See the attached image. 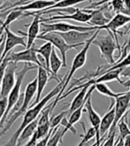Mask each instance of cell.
<instances>
[{
  "mask_svg": "<svg viewBox=\"0 0 130 146\" xmlns=\"http://www.w3.org/2000/svg\"><path fill=\"white\" fill-rule=\"evenodd\" d=\"M130 107V92H126L115 99V119L110 131L116 129L119 121L127 115Z\"/></svg>",
  "mask_w": 130,
  "mask_h": 146,
  "instance_id": "obj_11",
  "label": "cell"
},
{
  "mask_svg": "<svg viewBox=\"0 0 130 146\" xmlns=\"http://www.w3.org/2000/svg\"><path fill=\"white\" fill-rule=\"evenodd\" d=\"M5 0H1V3H2V4H3V3H4V2H5Z\"/></svg>",
  "mask_w": 130,
  "mask_h": 146,
  "instance_id": "obj_41",
  "label": "cell"
},
{
  "mask_svg": "<svg viewBox=\"0 0 130 146\" xmlns=\"http://www.w3.org/2000/svg\"><path fill=\"white\" fill-rule=\"evenodd\" d=\"M41 13H36L34 15V18L31 21V23L27 26L28 27V32L23 33L21 31H19L21 35H24L27 36V47L31 48L34 46L35 40L38 39V36H39V31L41 30Z\"/></svg>",
  "mask_w": 130,
  "mask_h": 146,
  "instance_id": "obj_14",
  "label": "cell"
},
{
  "mask_svg": "<svg viewBox=\"0 0 130 146\" xmlns=\"http://www.w3.org/2000/svg\"><path fill=\"white\" fill-rule=\"evenodd\" d=\"M92 13V18L89 21V24L94 27H102L106 25L107 23H110V19L109 17L105 16V14L103 13V9H97V10H91Z\"/></svg>",
  "mask_w": 130,
  "mask_h": 146,
  "instance_id": "obj_20",
  "label": "cell"
},
{
  "mask_svg": "<svg viewBox=\"0 0 130 146\" xmlns=\"http://www.w3.org/2000/svg\"><path fill=\"white\" fill-rule=\"evenodd\" d=\"M92 18L91 10L86 9H79L77 8L76 11L72 13H65L62 15H54L46 19L41 18V23H46V21H52L55 20H73L79 23H89Z\"/></svg>",
  "mask_w": 130,
  "mask_h": 146,
  "instance_id": "obj_13",
  "label": "cell"
},
{
  "mask_svg": "<svg viewBox=\"0 0 130 146\" xmlns=\"http://www.w3.org/2000/svg\"><path fill=\"white\" fill-rule=\"evenodd\" d=\"M17 70V63L10 62L5 70L2 76L1 82V91H0V97H8L13 87L15 85L16 78L15 72Z\"/></svg>",
  "mask_w": 130,
  "mask_h": 146,
  "instance_id": "obj_9",
  "label": "cell"
},
{
  "mask_svg": "<svg viewBox=\"0 0 130 146\" xmlns=\"http://www.w3.org/2000/svg\"><path fill=\"white\" fill-rule=\"evenodd\" d=\"M67 113H69V111H62L60 114L54 116L53 118L51 119V128H55L57 127H59L61 125L62 120L66 117Z\"/></svg>",
  "mask_w": 130,
  "mask_h": 146,
  "instance_id": "obj_29",
  "label": "cell"
},
{
  "mask_svg": "<svg viewBox=\"0 0 130 146\" xmlns=\"http://www.w3.org/2000/svg\"><path fill=\"white\" fill-rule=\"evenodd\" d=\"M128 51L130 52V34H129V36H128V40H127V43L126 44V46H125V47H124V50H123V54H122V56H121V59H119L118 62H120L122 59H124V58L128 54ZM116 63V62H115Z\"/></svg>",
  "mask_w": 130,
  "mask_h": 146,
  "instance_id": "obj_36",
  "label": "cell"
},
{
  "mask_svg": "<svg viewBox=\"0 0 130 146\" xmlns=\"http://www.w3.org/2000/svg\"><path fill=\"white\" fill-rule=\"evenodd\" d=\"M130 66V54H127L124 59H122L120 62H118L115 63L113 66H111L108 70H114V69H119V68H125Z\"/></svg>",
  "mask_w": 130,
  "mask_h": 146,
  "instance_id": "obj_30",
  "label": "cell"
},
{
  "mask_svg": "<svg viewBox=\"0 0 130 146\" xmlns=\"http://www.w3.org/2000/svg\"><path fill=\"white\" fill-rule=\"evenodd\" d=\"M91 146H96V143H93V145H91Z\"/></svg>",
  "mask_w": 130,
  "mask_h": 146,
  "instance_id": "obj_40",
  "label": "cell"
},
{
  "mask_svg": "<svg viewBox=\"0 0 130 146\" xmlns=\"http://www.w3.org/2000/svg\"><path fill=\"white\" fill-rule=\"evenodd\" d=\"M82 127H83V129L85 131V134L82 135H80L82 137V140H81V142L79 143L77 146H85L90 140L94 139V138H96V129L94 128L93 127H90L88 131H86V130H85V126H84L83 123H82Z\"/></svg>",
  "mask_w": 130,
  "mask_h": 146,
  "instance_id": "obj_26",
  "label": "cell"
},
{
  "mask_svg": "<svg viewBox=\"0 0 130 146\" xmlns=\"http://www.w3.org/2000/svg\"><path fill=\"white\" fill-rule=\"evenodd\" d=\"M84 1H88V0H62V1L55 3L54 5L48 7L46 10L57 9V8H69V7L73 6L78 3H82Z\"/></svg>",
  "mask_w": 130,
  "mask_h": 146,
  "instance_id": "obj_25",
  "label": "cell"
},
{
  "mask_svg": "<svg viewBox=\"0 0 130 146\" xmlns=\"http://www.w3.org/2000/svg\"><path fill=\"white\" fill-rule=\"evenodd\" d=\"M121 13L130 16V0H123V10Z\"/></svg>",
  "mask_w": 130,
  "mask_h": 146,
  "instance_id": "obj_35",
  "label": "cell"
},
{
  "mask_svg": "<svg viewBox=\"0 0 130 146\" xmlns=\"http://www.w3.org/2000/svg\"><path fill=\"white\" fill-rule=\"evenodd\" d=\"M38 39L45 40V41H48L50 43H52L53 46L60 51L64 68L67 67V53H68V51H70V49H77L79 47L78 46L69 45V44L63 39V38L60 35V33H58V32H48V33H45V34H40L38 36Z\"/></svg>",
  "mask_w": 130,
  "mask_h": 146,
  "instance_id": "obj_7",
  "label": "cell"
},
{
  "mask_svg": "<svg viewBox=\"0 0 130 146\" xmlns=\"http://www.w3.org/2000/svg\"><path fill=\"white\" fill-rule=\"evenodd\" d=\"M124 141L125 140L123 139V138H121L120 136H119L117 142H115L114 146H124Z\"/></svg>",
  "mask_w": 130,
  "mask_h": 146,
  "instance_id": "obj_37",
  "label": "cell"
},
{
  "mask_svg": "<svg viewBox=\"0 0 130 146\" xmlns=\"http://www.w3.org/2000/svg\"><path fill=\"white\" fill-rule=\"evenodd\" d=\"M96 90L98 93H100L101 94H103V96H105L107 97H110L111 99H116L117 97L122 96V94L126 93V92L115 93L105 83H97V84H96Z\"/></svg>",
  "mask_w": 130,
  "mask_h": 146,
  "instance_id": "obj_24",
  "label": "cell"
},
{
  "mask_svg": "<svg viewBox=\"0 0 130 146\" xmlns=\"http://www.w3.org/2000/svg\"><path fill=\"white\" fill-rule=\"evenodd\" d=\"M38 65H31V63L30 62H24L23 65V68L21 69L19 72L16 73V82L15 85L13 87L12 91L10 92L9 96H8V105H7V109H6V111L4 114V116L1 118V121H0V128H3L5 126V119L7 118V116L9 115V113L11 112V111L13 110V108L15 106V104L18 103V101L20 100L21 97V85H23V81L24 79V77L27 73L35 70V69H38Z\"/></svg>",
  "mask_w": 130,
  "mask_h": 146,
  "instance_id": "obj_2",
  "label": "cell"
},
{
  "mask_svg": "<svg viewBox=\"0 0 130 146\" xmlns=\"http://www.w3.org/2000/svg\"><path fill=\"white\" fill-rule=\"evenodd\" d=\"M38 118H39V117H38ZM38 118L37 119H35L33 122H31L30 125H28L23 130V132H21V134L19 136V139H18L16 146H20L21 143H23L25 142H28L32 137V135H34V133L36 132V131H37V128H38Z\"/></svg>",
  "mask_w": 130,
  "mask_h": 146,
  "instance_id": "obj_21",
  "label": "cell"
},
{
  "mask_svg": "<svg viewBox=\"0 0 130 146\" xmlns=\"http://www.w3.org/2000/svg\"><path fill=\"white\" fill-rule=\"evenodd\" d=\"M10 62H13L15 63L23 62H30V63H35L38 66H43L46 68V64H42V62L39 61L38 56L37 55L36 52V48L34 46L31 48H26L24 51H21V52H10L8 53L3 60H1V75L5 72V70ZM47 70V69H46Z\"/></svg>",
  "mask_w": 130,
  "mask_h": 146,
  "instance_id": "obj_4",
  "label": "cell"
},
{
  "mask_svg": "<svg viewBox=\"0 0 130 146\" xmlns=\"http://www.w3.org/2000/svg\"><path fill=\"white\" fill-rule=\"evenodd\" d=\"M99 30L97 27L89 26V27H82V26H77L73 24H70L63 21H58L54 23L51 21L50 23H41V34H45L48 32H68L70 31H96Z\"/></svg>",
  "mask_w": 130,
  "mask_h": 146,
  "instance_id": "obj_8",
  "label": "cell"
},
{
  "mask_svg": "<svg viewBox=\"0 0 130 146\" xmlns=\"http://www.w3.org/2000/svg\"><path fill=\"white\" fill-rule=\"evenodd\" d=\"M124 146H130V135H128L125 141H124Z\"/></svg>",
  "mask_w": 130,
  "mask_h": 146,
  "instance_id": "obj_38",
  "label": "cell"
},
{
  "mask_svg": "<svg viewBox=\"0 0 130 146\" xmlns=\"http://www.w3.org/2000/svg\"><path fill=\"white\" fill-rule=\"evenodd\" d=\"M37 90H38V78H35L31 82H30L26 86V88L24 91V97H23V105H21V107L20 108V110L12 114L9 117H7L5 123V126L1 129V132H0V135L1 136L4 135L7 131L10 129V127H12L13 124L21 116H23L27 112L33 97L37 94Z\"/></svg>",
  "mask_w": 130,
  "mask_h": 146,
  "instance_id": "obj_3",
  "label": "cell"
},
{
  "mask_svg": "<svg viewBox=\"0 0 130 146\" xmlns=\"http://www.w3.org/2000/svg\"><path fill=\"white\" fill-rule=\"evenodd\" d=\"M66 78H67V75L64 76V78H62L61 81L58 82V85H57L51 92L48 93L44 98H42L37 104L31 107V109L28 110L27 112L23 115V122H21V124L20 127L12 135L9 142L4 146H16L17 145L19 136L21 134V132H23V130L28 125H30L31 122H33L35 119H37L38 118V117L40 116V114H41V112L43 111V110H44V108L46 107V104L50 100H52L54 96H58V94H60L62 86H63V85L65 83V80H66Z\"/></svg>",
  "mask_w": 130,
  "mask_h": 146,
  "instance_id": "obj_1",
  "label": "cell"
},
{
  "mask_svg": "<svg viewBox=\"0 0 130 146\" xmlns=\"http://www.w3.org/2000/svg\"><path fill=\"white\" fill-rule=\"evenodd\" d=\"M8 12V15L6 16V19L5 21H2L1 23V31H4V29L6 28V27H9L10 24L13 21H17L19 18L23 17V15L24 14H27L25 11H21V10H19V9H15V8H13V9H10L7 11Z\"/></svg>",
  "mask_w": 130,
  "mask_h": 146,
  "instance_id": "obj_23",
  "label": "cell"
},
{
  "mask_svg": "<svg viewBox=\"0 0 130 146\" xmlns=\"http://www.w3.org/2000/svg\"><path fill=\"white\" fill-rule=\"evenodd\" d=\"M50 1H54V3H58L60 1H62V0H50Z\"/></svg>",
  "mask_w": 130,
  "mask_h": 146,
  "instance_id": "obj_39",
  "label": "cell"
},
{
  "mask_svg": "<svg viewBox=\"0 0 130 146\" xmlns=\"http://www.w3.org/2000/svg\"><path fill=\"white\" fill-rule=\"evenodd\" d=\"M85 104L86 103L80 106L78 109H77L76 111H74L73 112H72L70 116V118H69V122L71 124V125H75V124L77 122H78L79 120H80L81 119V117H82V113H83V111H84V109H85Z\"/></svg>",
  "mask_w": 130,
  "mask_h": 146,
  "instance_id": "obj_28",
  "label": "cell"
},
{
  "mask_svg": "<svg viewBox=\"0 0 130 146\" xmlns=\"http://www.w3.org/2000/svg\"><path fill=\"white\" fill-rule=\"evenodd\" d=\"M114 119H115V104L114 101H112L109 111L104 114V116L102 118V121H101L100 132L103 141L105 139L106 133L110 132V130L114 123Z\"/></svg>",
  "mask_w": 130,
  "mask_h": 146,
  "instance_id": "obj_16",
  "label": "cell"
},
{
  "mask_svg": "<svg viewBox=\"0 0 130 146\" xmlns=\"http://www.w3.org/2000/svg\"><path fill=\"white\" fill-rule=\"evenodd\" d=\"M129 23H130L129 15H127V14L122 13H118L116 15L111 18L109 23H107L104 26L99 27L98 29L100 31L106 30L108 31H112V32H114L115 35H116V32L119 28L125 26L126 24H127Z\"/></svg>",
  "mask_w": 130,
  "mask_h": 146,
  "instance_id": "obj_15",
  "label": "cell"
},
{
  "mask_svg": "<svg viewBox=\"0 0 130 146\" xmlns=\"http://www.w3.org/2000/svg\"><path fill=\"white\" fill-rule=\"evenodd\" d=\"M5 33V50L2 53L1 55V60H3L5 57V55L11 52V50L17 46H21L23 47H27V42L25 39L24 35L23 36H19L15 33H13L9 27H6L4 29V31L2 32Z\"/></svg>",
  "mask_w": 130,
  "mask_h": 146,
  "instance_id": "obj_12",
  "label": "cell"
},
{
  "mask_svg": "<svg viewBox=\"0 0 130 146\" xmlns=\"http://www.w3.org/2000/svg\"><path fill=\"white\" fill-rule=\"evenodd\" d=\"M111 5L114 11L121 13L122 10H123V0H112Z\"/></svg>",
  "mask_w": 130,
  "mask_h": 146,
  "instance_id": "obj_33",
  "label": "cell"
},
{
  "mask_svg": "<svg viewBox=\"0 0 130 146\" xmlns=\"http://www.w3.org/2000/svg\"><path fill=\"white\" fill-rule=\"evenodd\" d=\"M53 48H54L53 44L48 41H46L44 45L41 46L39 48H38V49L36 48V52H37V54H40L43 57V60H44L46 69L49 71L50 74H51V70H50V57H51V54H52Z\"/></svg>",
  "mask_w": 130,
  "mask_h": 146,
  "instance_id": "obj_22",
  "label": "cell"
},
{
  "mask_svg": "<svg viewBox=\"0 0 130 146\" xmlns=\"http://www.w3.org/2000/svg\"><path fill=\"white\" fill-rule=\"evenodd\" d=\"M128 54H130V52H129V53H128Z\"/></svg>",
  "mask_w": 130,
  "mask_h": 146,
  "instance_id": "obj_44",
  "label": "cell"
},
{
  "mask_svg": "<svg viewBox=\"0 0 130 146\" xmlns=\"http://www.w3.org/2000/svg\"><path fill=\"white\" fill-rule=\"evenodd\" d=\"M0 105H1V118L6 111L8 105V97H0Z\"/></svg>",
  "mask_w": 130,
  "mask_h": 146,
  "instance_id": "obj_34",
  "label": "cell"
},
{
  "mask_svg": "<svg viewBox=\"0 0 130 146\" xmlns=\"http://www.w3.org/2000/svg\"><path fill=\"white\" fill-rule=\"evenodd\" d=\"M60 126H62V127H63L64 128L68 129V130L70 131V132H71L72 134H73V135H76V134H77V130L75 129L74 126H73V125H71V124L69 122V119H66V117H65V118L62 120Z\"/></svg>",
  "mask_w": 130,
  "mask_h": 146,
  "instance_id": "obj_32",
  "label": "cell"
},
{
  "mask_svg": "<svg viewBox=\"0 0 130 146\" xmlns=\"http://www.w3.org/2000/svg\"><path fill=\"white\" fill-rule=\"evenodd\" d=\"M129 92H130V91H129ZM129 110H130V107H129ZM129 110H128V111H129Z\"/></svg>",
  "mask_w": 130,
  "mask_h": 146,
  "instance_id": "obj_43",
  "label": "cell"
},
{
  "mask_svg": "<svg viewBox=\"0 0 130 146\" xmlns=\"http://www.w3.org/2000/svg\"><path fill=\"white\" fill-rule=\"evenodd\" d=\"M55 3L50 0H32L31 2H28L23 5H18L16 7H13L15 9H19L21 11H44L46 10L48 7L54 5ZM13 9V8H12Z\"/></svg>",
  "mask_w": 130,
  "mask_h": 146,
  "instance_id": "obj_18",
  "label": "cell"
},
{
  "mask_svg": "<svg viewBox=\"0 0 130 146\" xmlns=\"http://www.w3.org/2000/svg\"><path fill=\"white\" fill-rule=\"evenodd\" d=\"M30 1H32V0H30ZM30 1H29V2H30ZM27 3H28V2H27Z\"/></svg>",
  "mask_w": 130,
  "mask_h": 146,
  "instance_id": "obj_42",
  "label": "cell"
},
{
  "mask_svg": "<svg viewBox=\"0 0 130 146\" xmlns=\"http://www.w3.org/2000/svg\"><path fill=\"white\" fill-rule=\"evenodd\" d=\"M126 118L127 117L124 116L123 118L119 121L118 125H117L119 131V136L121 138H123L124 140L128 135H130V128H129V126L126 122Z\"/></svg>",
  "mask_w": 130,
  "mask_h": 146,
  "instance_id": "obj_27",
  "label": "cell"
},
{
  "mask_svg": "<svg viewBox=\"0 0 130 146\" xmlns=\"http://www.w3.org/2000/svg\"><path fill=\"white\" fill-rule=\"evenodd\" d=\"M129 123H130V120H129Z\"/></svg>",
  "mask_w": 130,
  "mask_h": 146,
  "instance_id": "obj_45",
  "label": "cell"
},
{
  "mask_svg": "<svg viewBox=\"0 0 130 146\" xmlns=\"http://www.w3.org/2000/svg\"><path fill=\"white\" fill-rule=\"evenodd\" d=\"M93 45L99 48L101 55L104 58L108 63L113 65L116 62L114 59V52L117 48L120 50V47L118 43L113 39L111 34H108L106 36L97 35L93 41Z\"/></svg>",
  "mask_w": 130,
  "mask_h": 146,
  "instance_id": "obj_6",
  "label": "cell"
},
{
  "mask_svg": "<svg viewBox=\"0 0 130 146\" xmlns=\"http://www.w3.org/2000/svg\"><path fill=\"white\" fill-rule=\"evenodd\" d=\"M99 32H100V30H97V31H96L95 35H94V36H92V38H91L88 42L86 43V45H85V46H83V48L80 50V52H79L78 54H77V55L75 56L74 60H73V62H72V64H71V68H70V71L68 72V74H67V78H66V80H65V83H64V85H63V86H62V88L60 94H58V96H57V98H56L55 101L54 102V106H55V104L59 102V99H60V97L62 96V94L64 89L68 86L69 83L70 82V79L72 78L73 75L75 74V72H76L78 70L81 69V68L84 66V65H85V63H86V55H88V50H89V48H90V46L93 45V41H94V39L96 38V36L98 35Z\"/></svg>",
  "mask_w": 130,
  "mask_h": 146,
  "instance_id": "obj_5",
  "label": "cell"
},
{
  "mask_svg": "<svg viewBox=\"0 0 130 146\" xmlns=\"http://www.w3.org/2000/svg\"><path fill=\"white\" fill-rule=\"evenodd\" d=\"M63 67V62L62 59L58 56V54H56L55 47L54 46L52 54L50 57V70H51V74H50V79H55L57 80V82H60L62 79H60L57 76V73L59 72L60 69Z\"/></svg>",
  "mask_w": 130,
  "mask_h": 146,
  "instance_id": "obj_19",
  "label": "cell"
},
{
  "mask_svg": "<svg viewBox=\"0 0 130 146\" xmlns=\"http://www.w3.org/2000/svg\"><path fill=\"white\" fill-rule=\"evenodd\" d=\"M96 31H70L68 32L60 33V35L62 36L63 39L66 41L69 45L82 46H85L86 43L95 35Z\"/></svg>",
  "mask_w": 130,
  "mask_h": 146,
  "instance_id": "obj_10",
  "label": "cell"
},
{
  "mask_svg": "<svg viewBox=\"0 0 130 146\" xmlns=\"http://www.w3.org/2000/svg\"><path fill=\"white\" fill-rule=\"evenodd\" d=\"M54 128H51V130H50V132L45 136L41 138V139L38 140V142L37 143V144H36V146H47V143L50 140V138H51L53 133H54Z\"/></svg>",
  "mask_w": 130,
  "mask_h": 146,
  "instance_id": "obj_31",
  "label": "cell"
},
{
  "mask_svg": "<svg viewBox=\"0 0 130 146\" xmlns=\"http://www.w3.org/2000/svg\"><path fill=\"white\" fill-rule=\"evenodd\" d=\"M49 71L46 70V68L43 67V66H38V90H37V96H36V101L31 104V107L34 106L37 104L38 102L41 100V96L43 91H44L45 87L48 82V80L50 78L49 76Z\"/></svg>",
  "mask_w": 130,
  "mask_h": 146,
  "instance_id": "obj_17",
  "label": "cell"
}]
</instances>
